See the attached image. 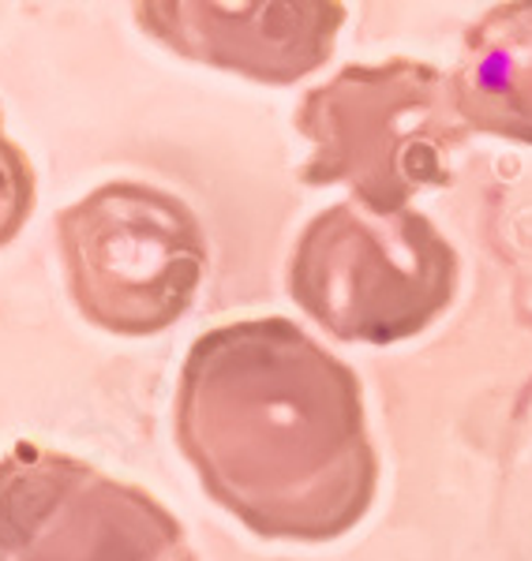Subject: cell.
<instances>
[{
	"instance_id": "cell-2",
	"label": "cell",
	"mask_w": 532,
	"mask_h": 561,
	"mask_svg": "<svg viewBox=\"0 0 532 561\" xmlns=\"http://www.w3.org/2000/svg\"><path fill=\"white\" fill-rule=\"evenodd\" d=\"M312 142L308 187H349L360 210L394 217L428 187H446L450 153L468 142L443 68L412 57L349 65L312 87L293 116Z\"/></svg>"
},
{
	"instance_id": "cell-4",
	"label": "cell",
	"mask_w": 532,
	"mask_h": 561,
	"mask_svg": "<svg viewBox=\"0 0 532 561\" xmlns=\"http://www.w3.org/2000/svg\"><path fill=\"white\" fill-rule=\"evenodd\" d=\"M57 248L76 311L116 337H158L195 304L206 237L184 198L116 180L57 214Z\"/></svg>"
},
{
	"instance_id": "cell-5",
	"label": "cell",
	"mask_w": 532,
	"mask_h": 561,
	"mask_svg": "<svg viewBox=\"0 0 532 561\" xmlns=\"http://www.w3.org/2000/svg\"><path fill=\"white\" fill-rule=\"evenodd\" d=\"M0 561H200L150 491L15 442L0 460Z\"/></svg>"
},
{
	"instance_id": "cell-6",
	"label": "cell",
	"mask_w": 532,
	"mask_h": 561,
	"mask_svg": "<svg viewBox=\"0 0 532 561\" xmlns=\"http://www.w3.org/2000/svg\"><path fill=\"white\" fill-rule=\"evenodd\" d=\"M143 34L192 65L237 71L251 83L288 87L330 60L349 8L338 0H150L132 8Z\"/></svg>"
},
{
	"instance_id": "cell-1",
	"label": "cell",
	"mask_w": 532,
	"mask_h": 561,
	"mask_svg": "<svg viewBox=\"0 0 532 561\" xmlns=\"http://www.w3.org/2000/svg\"><path fill=\"white\" fill-rule=\"evenodd\" d=\"M173 434L214 505L270 542H333L367 517L378 454L356 370L293 319L200 333Z\"/></svg>"
},
{
	"instance_id": "cell-8",
	"label": "cell",
	"mask_w": 532,
	"mask_h": 561,
	"mask_svg": "<svg viewBox=\"0 0 532 561\" xmlns=\"http://www.w3.org/2000/svg\"><path fill=\"white\" fill-rule=\"evenodd\" d=\"M38 203V180L34 165L20 142L4 128V108H0V248H8L31 221Z\"/></svg>"
},
{
	"instance_id": "cell-7",
	"label": "cell",
	"mask_w": 532,
	"mask_h": 561,
	"mask_svg": "<svg viewBox=\"0 0 532 561\" xmlns=\"http://www.w3.org/2000/svg\"><path fill=\"white\" fill-rule=\"evenodd\" d=\"M450 90L468 131L532 147V0L495 4L468 26Z\"/></svg>"
},
{
	"instance_id": "cell-3",
	"label": "cell",
	"mask_w": 532,
	"mask_h": 561,
	"mask_svg": "<svg viewBox=\"0 0 532 561\" xmlns=\"http://www.w3.org/2000/svg\"><path fill=\"white\" fill-rule=\"evenodd\" d=\"M462 259L420 210L378 217L356 203L315 214L288 259V296L330 337L398 345L454 304Z\"/></svg>"
}]
</instances>
